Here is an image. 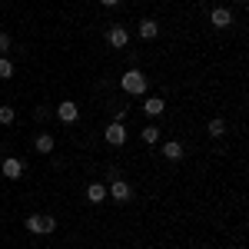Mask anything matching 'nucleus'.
Wrapping results in <instances>:
<instances>
[{
	"label": "nucleus",
	"mask_w": 249,
	"mask_h": 249,
	"mask_svg": "<svg viewBox=\"0 0 249 249\" xmlns=\"http://www.w3.org/2000/svg\"><path fill=\"white\" fill-rule=\"evenodd\" d=\"M120 87H123V93H130V96H143L146 93V73L133 67V70H126L120 77Z\"/></svg>",
	"instance_id": "1"
},
{
	"label": "nucleus",
	"mask_w": 249,
	"mask_h": 249,
	"mask_svg": "<svg viewBox=\"0 0 249 249\" xmlns=\"http://www.w3.org/2000/svg\"><path fill=\"white\" fill-rule=\"evenodd\" d=\"M107 43H110L113 50L130 47V30H126V27H120V23H116V27H110V30H107Z\"/></svg>",
	"instance_id": "2"
},
{
	"label": "nucleus",
	"mask_w": 249,
	"mask_h": 249,
	"mask_svg": "<svg viewBox=\"0 0 249 249\" xmlns=\"http://www.w3.org/2000/svg\"><path fill=\"white\" fill-rule=\"evenodd\" d=\"M0 176H3V179H20V176H23V160L7 156V160L0 163Z\"/></svg>",
	"instance_id": "3"
},
{
	"label": "nucleus",
	"mask_w": 249,
	"mask_h": 249,
	"mask_svg": "<svg viewBox=\"0 0 249 249\" xmlns=\"http://www.w3.org/2000/svg\"><path fill=\"white\" fill-rule=\"evenodd\" d=\"M57 116H60V123H77L80 120V107L73 103V100H60V107H57Z\"/></svg>",
	"instance_id": "4"
},
{
	"label": "nucleus",
	"mask_w": 249,
	"mask_h": 249,
	"mask_svg": "<svg viewBox=\"0 0 249 249\" xmlns=\"http://www.w3.org/2000/svg\"><path fill=\"white\" fill-rule=\"evenodd\" d=\"M107 196H113L116 203H130V199H133V190H130V183H126V179H113V183H110V190H107Z\"/></svg>",
	"instance_id": "5"
},
{
	"label": "nucleus",
	"mask_w": 249,
	"mask_h": 249,
	"mask_svg": "<svg viewBox=\"0 0 249 249\" xmlns=\"http://www.w3.org/2000/svg\"><path fill=\"white\" fill-rule=\"evenodd\" d=\"M107 143H110V146H123V143H126V126H123V123H120V120H113V123H110V126H107Z\"/></svg>",
	"instance_id": "6"
},
{
	"label": "nucleus",
	"mask_w": 249,
	"mask_h": 249,
	"mask_svg": "<svg viewBox=\"0 0 249 249\" xmlns=\"http://www.w3.org/2000/svg\"><path fill=\"white\" fill-rule=\"evenodd\" d=\"M210 23L216 27V30H226V27L232 23V14L226 10V7H216V10L210 14Z\"/></svg>",
	"instance_id": "7"
},
{
	"label": "nucleus",
	"mask_w": 249,
	"mask_h": 249,
	"mask_svg": "<svg viewBox=\"0 0 249 249\" xmlns=\"http://www.w3.org/2000/svg\"><path fill=\"white\" fill-rule=\"evenodd\" d=\"M166 110V100H160V96H150V100H143V113L146 116H160Z\"/></svg>",
	"instance_id": "8"
},
{
	"label": "nucleus",
	"mask_w": 249,
	"mask_h": 249,
	"mask_svg": "<svg viewBox=\"0 0 249 249\" xmlns=\"http://www.w3.org/2000/svg\"><path fill=\"white\" fill-rule=\"evenodd\" d=\"M87 199H90L93 206H100V203L107 199V186H103V183H90V186H87Z\"/></svg>",
	"instance_id": "9"
},
{
	"label": "nucleus",
	"mask_w": 249,
	"mask_h": 249,
	"mask_svg": "<svg viewBox=\"0 0 249 249\" xmlns=\"http://www.w3.org/2000/svg\"><path fill=\"white\" fill-rule=\"evenodd\" d=\"M53 146H57V143H53L50 133H40L37 140H34V150H37V153H53Z\"/></svg>",
	"instance_id": "10"
},
{
	"label": "nucleus",
	"mask_w": 249,
	"mask_h": 249,
	"mask_svg": "<svg viewBox=\"0 0 249 249\" xmlns=\"http://www.w3.org/2000/svg\"><path fill=\"white\" fill-rule=\"evenodd\" d=\"M156 34H160V23H156V20H150V17L140 20V37L143 40H153Z\"/></svg>",
	"instance_id": "11"
},
{
	"label": "nucleus",
	"mask_w": 249,
	"mask_h": 249,
	"mask_svg": "<svg viewBox=\"0 0 249 249\" xmlns=\"http://www.w3.org/2000/svg\"><path fill=\"white\" fill-rule=\"evenodd\" d=\"M163 156H166V160H173V163H176V160H183V143H179V140L163 143Z\"/></svg>",
	"instance_id": "12"
},
{
	"label": "nucleus",
	"mask_w": 249,
	"mask_h": 249,
	"mask_svg": "<svg viewBox=\"0 0 249 249\" xmlns=\"http://www.w3.org/2000/svg\"><path fill=\"white\" fill-rule=\"evenodd\" d=\"M206 130H210V136H223L226 133V120L223 116H213L210 123H206Z\"/></svg>",
	"instance_id": "13"
},
{
	"label": "nucleus",
	"mask_w": 249,
	"mask_h": 249,
	"mask_svg": "<svg viewBox=\"0 0 249 249\" xmlns=\"http://www.w3.org/2000/svg\"><path fill=\"white\" fill-rule=\"evenodd\" d=\"M140 140H143V143H150V146L160 143V126H143V130H140Z\"/></svg>",
	"instance_id": "14"
},
{
	"label": "nucleus",
	"mask_w": 249,
	"mask_h": 249,
	"mask_svg": "<svg viewBox=\"0 0 249 249\" xmlns=\"http://www.w3.org/2000/svg\"><path fill=\"white\" fill-rule=\"evenodd\" d=\"M53 230H57V219L53 216H40V236H50Z\"/></svg>",
	"instance_id": "15"
},
{
	"label": "nucleus",
	"mask_w": 249,
	"mask_h": 249,
	"mask_svg": "<svg viewBox=\"0 0 249 249\" xmlns=\"http://www.w3.org/2000/svg\"><path fill=\"white\" fill-rule=\"evenodd\" d=\"M27 232H34V236H40V213H34V216H27Z\"/></svg>",
	"instance_id": "16"
},
{
	"label": "nucleus",
	"mask_w": 249,
	"mask_h": 249,
	"mask_svg": "<svg viewBox=\"0 0 249 249\" xmlns=\"http://www.w3.org/2000/svg\"><path fill=\"white\" fill-rule=\"evenodd\" d=\"M14 120H17V113H14V107H0V123H3V126H10Z\"/></svg>",
	"instance_id": "17"
},
{
	"label": "nucleus",
	"mask_w": 249,
	"mask_h": 249,
	"mask_svg": "<svg viewBox=\"0 0 249 249\" xmlns=\"http://www.w3.org/2000/svg\"><path fill=\"white\" fill-rule=\"evenodd\" d=\"M10 77H14V63L7 57H0V80H10Z\"/></svg>",
	"instance_id": "18"
},
{
	"label": "nucleus",
	"mask_w": 249,
	"mask_h": 249,
	"mask_svg": "<svg viewBox=\"0 0 249 249\" xmlns=\"http://www.w3.org/2000/svg\"><path fill=\"white\" fill-rule=\"evenodd\" d=\"M14 50V37L10 34H0V53H10Z\"/></svg>",
	"instance_id": "19"
},
{
	"label": "nucleus",
	"mask_w": 249,
	"mask_h": 249,
	"mask_svg": "<svg viewBox=\"0 0 249 249\" xmlns=\"http://www.w3.org/2000/svg\"><path fill=\"white\" fill-rule=\"evenodd\" d=\"M100 3H103V7H116L120 0H100Z\"/></svg>",
	"instance_id": "20"
},
{
	"label": "nucleus",
	"mask_w": 249,
	"mask_h": 249,
	"mask_svg": "<svg viewBox=\"0 0 249 249\" xmlns=\"http://www.w3.org/2000/svg\"><path fill=\"white\" fill-rule=\"evenodd\" d=\"M0 3H3V0H0Z\"/></svg>",
	"instance_id": "21"
}]
</instances>
